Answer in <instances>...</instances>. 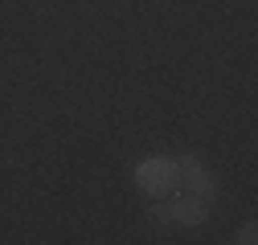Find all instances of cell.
<instances>
[{"label": "cell", "instance_id": "6da1fadb", "mask_svg": "<svg viewBox=\"0 0 258 245\" xmlns=\"http://www.w3.org/2000/svg\"><path fill=\"white\" fill-rule=\"evenodd\" d=\"M136 184H140L148 196H168V192L180 188V168H176V160H168V156L144 160V164L136 168Z\"/></svg>", "mask_w": 258, "mask_h": 245}, {"label": "cell", "instance_id": "7a4b0ae2", "mask_svg": "<svg viewBox=\"0 0 258 245\" xmlns=\"http://www.w3.org/2000/svg\"><path fill=\"white\" fill-rule=\"evenodd\" d=\"M176 168H180V184L188 188V196H201V200H213V196H217V184H213L209 168H205L197 156H180Z\"/></svg>", "mask_w": 258, "mask_h": 245}, {"label": "cell", "instance_id": "3957f363", "mask_svg": "<svg viewBox=\"0 0 258 245\" xmlns=\"http://www.w3.org/2000/svg\"><path fill=\"white\" fill-rule=\"evenodd\" d=\"M205 217H209V208H205L201 196H180V200L168 204V221H180V225H205Z\"/></svg>", "mask_w": 258, "mask_h": 245}, {"label": "cell", "instance_id": "277c9868", "mask_svg": "<svg viewBox=\"0 0 258 245\" xmlns=\"http://www.w3.org/2000/svg\"><path fill=\"white\" fill-rule=\"evenodd\" d=\"M238 241H242V245H254V241H258V229H254V225H242Z\"/></svg>", "mask_w": 258, "mask_h": 245}]
</instances>
